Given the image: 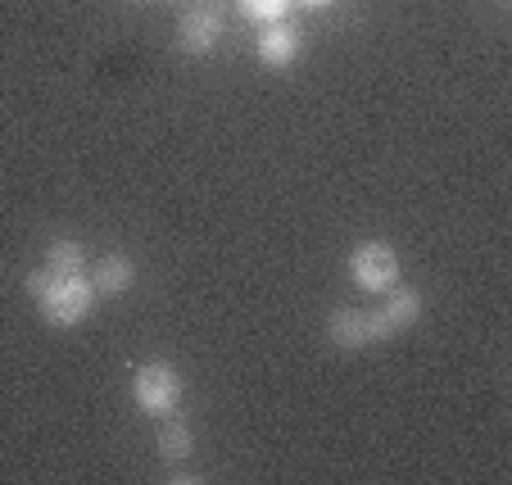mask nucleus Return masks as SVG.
Masks as SVG:
<instances>
[{"mask_svg": "<svg viewBox=\"0 0 512 485\" xmlns=\"http://www.w3.org/2000/svg\"><path fill=\"white\" fill-rule=\"evenodd\" d=\"M377 322L386 336L413 331L417 322H422V291H413V286H390L377 304Z\"/></svg>", "mask_w": 512, "mask_h": 485, "instance_id": "7", "label": "nucleus"}, {"mask_svg": "<svg viewBox=\"0 0 512 485\" xmlns=\"http://www.w3.org/2000/svg\"><path fill=\"white\" fill-rule=\"evenodd\" d=\"M177 46L195 59L213 55V50L223 46V10H218L213 0H195V5H186L182 23H177Z\"/></svg>", "mask_w": 512, "mask_h": 485, "instance_id": "4", "label": "nucleus"}, {"mask_svg": "<svg viewBox=\"0 0 512 485\" xmlns=\"http://www.w3.org/2000/svg\"><path fill=\"white\" fill-rule=\"evenodd\" d=\"M46 268L50 272H87V250H82V241H68V236L50 241L46 245Z\"/></svg>", "mask_w": 512, "mask_h": 485, "instance_id": "10", "label": "nucleus"}, {"mask_svg": "<svg viewBox=\"0 0 512 485\" xmlns=\"http://www.w3.org/2000/svg\"><path fill=\"white\" fill-rule=\"evenodd\" d=\"M404 268H399V254L390 241H363L349 254V282L368 295H386L390 286H399Z\"/></svg>", "mask_w": 512, "mask_h": 485, "instance_id": "3", "label": "nucleus"}, {"mask_svg": "<svg viewBox=\"0 0 512 485\" xmlns=\"http://www.w3.org/2000/svg\"><path fill=\"white\" fill-rule=\"evenodd\" d=\"M28 295L37 300L41 318L50 327H78L82 318H91V309L100 300L87 272H50V268L28 272Z\"/></svg>", "mask_w": 512, "mask_h": 485, "instance_id": "1", "label": "nucleus"}, {"mask_svg": "<svg viewBox=\"0 0 512 485\" xmlns=\"http://www.w3.org/2000/svg\"><path fill=\"white\" fill-rule=\"evenodd\" d=\"M91 286H96V295H105V300H118V295H127L136 286L132 254H105V259L91 268Z\"/></svg>", "mask_w": 512, "mask_h": 485, "instance_id": "8", "label": "nucleus"}, {"mask_svg": "<svg viewBox=\"0 0 512 485\" xmlns=\"http://www.w3.org/2000/svg\"><path fill=\"white\" fill-rule=\"evenodd\" d=\"M295 0H241V14L250 23H281Z\"/></svg>", "mask_w": 512, "mask_h": 485, "instance_id": "11", "label": "nucleus"}, {"mask_svg": "<svg viewBox=\"0 0 512 485\" xmlns=\"http://www.w3.org/2000/svg\"><path fill=\"white\" fill-rule=\"evenodd\" d=\"M168 5H177V10H186V5H195V0H168Z\"/></svg>", "mask_w": 512, "mask_h": 485, "instance_id": "13", "label": "nucleus"}, {"mask_svg": "<svg viewBox=\"0 0 512 485\" xmlns=\"http://www.w3.org/2000/svg\"><path fill=\"white\" fill-rule=\"evenodd\" d=\"M159 458H168V463H186V458L195 454V436H191V427L186 422H177L173 413H168V422L159 427Z\"/></svg>", "mask_w": 512, "mask_h": 485, "instance_id": "9", "label": "nucleus"}, {"mask_svg": "<svg viewBox=\"0 0 512 485\" xmlns=\"http://www.w3.org/2000/svg\"><path fill=\"white\" fill-rule=\"evenodd\" d=\"M182 395H186V381H182V372H177L173 363L150 359V363L136 368V377H132L136 413H145V418H168V413H177Z\"/></svg>", "mask_w": 512, "mask_h": 485, "instance_id": "2", "label": "nucleus"}, {"mask_svg": "<svg viewBox=\"0 0 512 485\" xmlns=\"http://www.w3.org/2000/svg\"><path fill=\"white\" fill-rule=\"evenodd\" d=\"M300 5H309V10H318V5H331V0H300Z\"/></svg>", "mask_w": 512, "mask_h": 485, "instance_id": "12", "label": "nucleus"}, {"mask_svg": "<svg viewBox=\"0 0 512 485\" xmlns=\"http://www.w3.org/2000/svg\"><path fill=\"white\" fill-rule=\"evenodd\" d=\"M327 336L336 350H368L377 340H386L377 322V309H336L327 318Z\"/></svg>", "mask_w": 512, "mask_h": 485, "instance_id": "5", "label": "nucleus"}, {"mask_svg": "<svg viewBox=\"0 0 512 485\" xmlns=\"http://www.w3.org/2000/svg\"><path fill=\"white\" fill-rule=\"evenodd\" d=\"M259 64H268V68H290L295 59L304 55V32L295 28V23H263V32H259Z\"/></svg>", "mask_w": 512, "mask_h": 485, "instance_id": "6", "label": "nucleus"}]
</instances>
